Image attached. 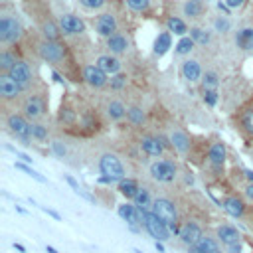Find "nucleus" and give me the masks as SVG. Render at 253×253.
<instances>
[{
    "label": "nucleus",
    "mask_w": 253,
    "mask_h": 253,
    "mask_svg": "<svg viewBox=\"0 0 253 253\" xmlns=\"http://www.w3.org/2000/svg\"><path fill=\"white\" fill-rule=\"evenodd\" d=\"M138 144H140V150L150 158H160L164 154V148H166V142H162V138L150 136V134H144Z\"/></svg>",
    "instance_id": "obj_14"
},
{
    "label": "nucleus",
    "mask_w": 253,
    "mask_h": 253,
    "mask_svg": "<svg viewBox=\"0 0 253 253\" xmlns=\"http://www.w3.org/2000/svg\"><path fill=\"white\" fill-rule=\"evenodd\" d=\"M126 119L130 121V125H134V126H142L144 121H146V113H144L140 107H128V111H126Z\"/></svg>",
    "instance_id": "obj_33"
},
{
    "label": "nucleus",
    "mask_w": 253,
    "mask_h": 253,
    "mask_svg": "<svg viewBox=\"0 0 253 253\" xmlns=\"http://www.w3.org/2000/svg\"><path fill=\"white\" fill-rule=\"evenodd\" d=\"M152 202H154V198L150 196V192H148L146 188H140L138 194H136V198L132 200V204H134L138 210H152Z\"/></svg>",
    "instance_id": "obj_31"
},
{
    "label": "nucleus",
    "mask_w": 253,
    "mask_h": 253,
    "mask_svg": "<svg viewBox=\"0 0 253 253\" xmlns=\"http://www.w3.org/2000/svg\"><path fill=\"white\" fill-rule=\"evenodd\" d=\"M243 174H245L247 182H249V184H253V170H251V168H245V170H243Z\"/></svg>",
    "instance_id": "obj_53"
},
{
    "label": "nucleus",
    "mask_w": 253,
    "mask_h": 253,
    "mask_svg": "<svg viewBox=\"0 0 253 253\" xmlns=\"http://www.w3.org/2000/svg\"><path fill=\"white\" fill-rule=\"evenodd\" d=\"M99 172H101V178H99L101 184L123 182L126 178V172H125V166H123L121 158L117 154H113V152L101 154V158H99Z\"/></svg>",
    "instance_id": "obj_1"
},
{
    "label": "nucleus",
    "mask_w": 253,
    "mask_h": 253,
    "mask_svg": "<svg viewBox=\"0 0 253 253\" xmlns=\"http://www.w3.org/2000/svg\"><path fill=\"white\" fill-rule=\"evenodd\" d=\"M152 211L170 227V231L172 233H180V223H178V208H176V204L170 200V198H164V196H160V198H154V202H152Z\"/></svg>",
    "instance_id": "obj_2"
},
{
    "label": "nucleus",
    "mask_w": 253,
    "mask_h": 253,
    "mask_svg": "<svg viewBox=\"0 0 253 253\" xmlns=\"http://www.w3.org/2000/svg\"><path fill=\"white\" fill-rule=\"evenodd\" d=\"M95 32L101 36V38H111L113 34H117V18L111 14V12H103L97 16L95 20Z\"/></svg>",
    "instance_id": "obj_13"
},
{
    "label": "nucleus",
    "mask_w": 253,
    "mask_h": 253,
    "mask_svg": "<svg viewBox=\"0 0 253 253\" xmlns=\"http://www.w3.org/2000/svg\"><path fill=\"white\" fill-rule=\"evenodd\" d=\"M16 55L10 51V49H2L0 51V69H2V73H8L14 65H16Z\"/></svg>",
    "instance_id": "obj_34"
},
{
    "label": "nucleus",
    "mask_w": 253,
    "mask_h": 253,
    "mask_svg": "<svg viewBox=\"0 0 253 253\" xmlns=\"http://www.w3.org/2000/svg\"><path fill=\"white\" fill-rule=\"evenodd\" d=\"M233 43L241 51H253V28L245 26L233 34Z\"/></svg>",
    "instance_id": "obj_20"
},
{
    "label": "nucleus",
    "mask_w": 253,
    "mask_h": 253,
    "mask_svg": "<svg viewBox=\"0 0 253 253\" xmlns=\"http://www.w3.org/2000/svg\"><path fill=\"white\" fill-rule=\"evenodd\" d=\"M132 253H142V251H140L138 247H132Z\"/></svg>",
    "instance_id": "obj_57"
},
{
    "label": "nucleus",
    "mask_w": 253,
    "mask_h": 253,
    "mask_svg": "<svg viewBox=\"0 0 253 253\" xmlns=\"http://www.w3.org/2000/svg\"><path fill=\"white\" fill-rule=\"evenodd\" d=\"M241 126L249 136H253V107H249L241 113Z\"/></svg>",
    "instance_id": "obj_37"
},
{
    "label": "nucleus",
    "mask_w": 253,
    "mask_h": 253,
    "mask_svg": "<svg viewBox=\"0 0 253 253\" xmlns=\"http://www.w3.org/2000/svg\"><path fill=\"white\" fill-rule=\"evenodd\" d=\"M142 227L154 237V241H168L170 235H172L170 227L152 210H144V225Z\"/></svg>",
    "instance_id": "obj_6"
},
{
    "label": "nucleus",
    "mask_w": 253,
    "mask_h": 253,
    "mask_svg": "<svg viewBox=\"0 0 253 253\" xmlns=\"http://www.w3.org/2000/svg\"><path fill=\"white\" fill-rule=\"evenodd\" d=\"M57 26L61 30V34L65 36H77L85 32V24L81 18H77L75 14H61L57 20Z\"/></svg>",
    "instance_id": "obj_10"
},
{
    "label": "nucleus",
    "mask_w": 253,
    "mask_h": 253,
    "mask_svg": "<svg viewBox=\"0 0 253 253\" xmlns=\"http://www.w3.org/2000/svg\"><path fill=\"white\" fill-rule=\"evenodd\" d=\"M125 83H126V75H123V73H117L111 79V87L113 89H121V87H125Z\"/></svg>",
    "instance_id": "obj_44"
},
{
    "label": "nucleus",
    "mask_w": 253,
    "mask_h": 253,
    "mask_svg": "<svg viewBox=\"0 0 253 253\" xmlns=\"http://www.w3.org/2000/svg\"><path fill=\"white\" fill-rule=\"evenodd\" d=\"M30 134H32V140L43 142V140H47V136H49V128H47V125L36 121V123H32V126H30Z\"/></svg>",
    "instance_id": "obj_32"
},
{
    "label": "nucleus",
    "mask_w": 253,
    "mask_h": 253,
    "mask_svg": "<svg viewBox=\"0 0 253 253\" xmlns=\"http://www.w3.org/2000/svg\"><path fill=\"white\" fill-rule=\"evenodd\" d=\"M204 101L210 105V107H213L215 103H217V91L215 89H210V91H204Z\"/></svg>",
    "instance_id": "obj_45"
},
{
    "label": "nucleus",
    "mask_w": 253,
    "mask_h": 253,
    "mask_svg": "<svg viewBox=\"0 0 253 253\" xmlns=\"http://www.w3.org/2000/svg\"><path fill=\"white\" fill-rule=\"evenodd\" d=\"M138 190H140V186H138L136 180H132V178H125L123 182H119V192H121V196H125L126 200H134L136 194H138Z\"/></svg>",
    "instance_id": "obj_28"
},
{
    "label": "nucleus",
    "mask_w": 253,
    "mask_h": 253,
    "mask_svg": "<svg viewBox=\"0 0 253 253\" xmlns=\"http://www.w3.org/2000/svg\"><path fill=\"white\" fill-rule=\"evenodd\" d=\"M217 83H219V79H217V73H213V71H208V73H204V77H202V85H204V91L215 89V87H217Z\"/></svg>",
    "instance_id": "obj_39"
},
{
    "label": "nucleus",
    "mask_w": 253,
    "mask_h": 253,
    "mask_svg": "<svg viewBox=\"0 0 253 253\" xmlns=\"http://www.w3.org/2000/svg\"><path fill=\"white\" fill-rule=\"evenodd\" d=\"M154 247H156V251H158V253H166V249H164L162 241H154Z\"/></svg>",
    "instance_id": "obj_54"
},
{
    "label": "nucleus",
    "mask_w": 253,
    "mask_h": 253,
    "mask_svg": "<svg viewBox=\"0 0 253 253\" xmlns=\"http://www.w3.org/2000/svg\"><path fill=\"white\" fill-rule=\"evenodd\" d=\"M42 210H43V211H45V213H47V215H51V217H53V219H57V221H61V215H59V213H57V211H55V210H51V208H45V206H43V208H42Z\"/></svg>",
    "instance_id": "obj_50"
},
{
    "label": "nucleus",
    "mask_w": 253,
    "mask_h": 253,
    "mask_svg": "<svg viewBox=\"0 0 253 253\" xmlns=\"http://www.w3.org/2000/svg\"><path fill=\"white\" fill-rule=\"evenodd\" d=\"M225 158H227V148H225V144H223V142H213V144L210 146V150H208V160H210V164H211L213 168H221L223 162H225Z\"/></svg>",
    "instance_id": "obj_24"
},
{
    "label": "nucleus",
    "mask_w": 253,
    "mask_h": 253,
    "mask_svg": "<svg viewBox=\"0 0 253 253\" xmlns=\"http://www.w3.org/2000/svg\"><path fill=\"white\" fill-rule=\"evenodd\" d=\"M63 178H65V182H67V184H69V186L73 188V192H75V194H79V192H81V188H79V184H77V180H75L73 176H69V174H65Z\"/></svg>",
    "instance_id": "obj_47"
},
{
    "label": "nucleus",
    "mask_w": 253,
    "mask_h": 253,
    "mask_svg": "<svg viewBox=\"0 0 253 253\" xmlns=\"http://www.w3.org/2000/svg\"><path fill=\"white\" fill-rule=\"evenodd\" d=\"M213 28H215L217 32H227V30H229V20H227L225 16H221V18H217V20L213 22Z\"/></svg>",
    "instance_id": "obj_43"
},
{
    "label": "nucleus",
    "mask_w": 253,
    "mask_h": 253,
    "mask_svg": "<svg viewBox=\"0 0 253 253\" xmlns=\"http://www.w3.org/2000/svg\"><path fill=\"white\" fill-rule=\"evenodd\" d=\"M217 249H219V241H217V237L202 235L200 241L188 249V253H215Z\"/></svg>",
    "instance_id": "obj_22"
},
{
    "label": "nucleus",
    "mask_w": 253,
    "mask_h": 253,
    "mask_svg": "<svg viewBox=\"0 0 253 253\" xmlns=\"http://www.w3.org/2000/svg\"><path fill=\"white\" fill-rule=\"evenodd\" d=\"M221 208H223L231 217H243L247 206H245V202H243L239 196L231 194V196H225V198L221 200Z\"/></svg>",
    "instance_id": "obj_19"
},
{
    "label": "nucleus",
    "mask_w": 253,
    "mask_h": 253,
    "mask_svg": "<svg viewBox=\"0 0 253 253\" xmlns=\"http://www.w3.org/2000/svg\"><path fill=\"white\" fill-rule=\"evenodd\" d=\"M95 65L101 67L107 75H109V73H111V75H117V73L121 71V61H119L115 55H99Z\"/></svg>",
    "instance_id": "obj_25"
},
{
    "label": "nucleus",
    "mask_w": 253,
    "mask_h": 253,
    "mask_svg": "<svg viewBox=\"0 0 253 253\" xmlns=\"http://www.w3.org/2000/svg\"><path fill=\"white\" fill-rule=\"evenodd\" d=\"M170 47H172L170 32H162V34H158L156 40H154V53H156V55H164Z\"/></svg>",
    "instance_id": "obj_30"
},
{
    "label": "nucleus",
    "mask_w": 253,
    "mask_h": 253,
    "mask_svg": "<svg viewBox=\"0 0 253 253\" xmlns=\"http://www.w3.org/2000/svg\"><path fill=\"white\" fill-rule=\"evenodd\" d=\"M148 172H150L152 180L162 182V184H170V182H174L176 176H178V166H176V162L170 160V158H160V160H154V162L150 164Z\"/></svg>",
    "instance_id": "obj_5"
},
{
    "label": "nucleus",
    "mask_w": 253,
    "mask_h": 253,
    "mask_svg": "<svg viewBox=\"0 0 253 253\" xmlns=\"http://www.w3.org/2000/svg\"><path fill=\"white\" fill-rule=\"evenodd\" d=\"M105 2L107 0H79V4L83 8H87V10H99V8L105 6Z\"/></svg>",
    "instance_id": "obj_42"
},
{
    "label": "nucleus",
    "mask_w": 253,
    "mask_h": 253,
    "mask_svg": "<svg viewBox=\"0 0 253 253\" xmlns=\"http://www.w3.org/2000/svg\"><path fill=\"white\" fill-rule=\"evenodd\" d=\"M194 45H196V42H194L190 36H184V38H180L178 43H176V53H180V55H188V53L194 49Z\"/></svg>",
    "instance_id": "obj_36"
},
{
    "label": "nucleus",
    "mask_w": 253,
    "mask_h": 253,
    "mask_svg": "<svg viewBox=\"0 0 253 253\" xmlns=\"http://www.w3.org/2000/svg\"><path fill=\"white\" fill-rule=\"evenodd\" d=\"M6 126L12 132V136H16L18 140H22V144H32V134H30V126L32 123L22 115V113H10L6 117Z\"/></svg>",
    "instance_id": "obj_4"
},
{
    "label": "nucleus",
    "mask_w": 253,
    "mask_h": 253,
    "mask_svg": "<svg viewBox=\"0 0 253 253\" xmlns=\"http://www.w3.org/2000/svg\"><path fill=\"white\" fill-rule=\"evenodd\" d=\"M126 6L134 12H144L150 6V0H126Z\"/></svg>",
    "instance_id": "obj_41"
},
{
    "label": "nucleus",
    "mask_w": 253,
    "mask_h": 253,
    "mask_svg": "<svg viewBox=\"0 0 253 253\" xmlns=\"http://www.w3.org/2000/svg\"><path fill=\"white\" fill-rule=\"evenodd\" d=\"M83 79L91 85V87H105L107 85V73L101 69V67H97V65H85L83 67Z\"/></svg>",
    "instance_id": "obj_16"
},
{
    "label": "nucleus",
    "mask_w": 253,
    "mask_h": 253,
    "mask_svg": "<svg viewBox=\"0 0 253 253\" xmlns=\"http://www.w3.org/2000/svg\"><path fill=\"white\" fill-rule=\"evenodd\" d=\"M51 152H53L57 158H65V156H67V146H65L61 140H51Z\"/></svg>",
    "instance_id": "obj_40"
},
{
    "label": "nucleus",
    "mask_w": 253,
    "mask_h": 253,
    "mask_svg": "<svg viewBox=\"0 0 253 253\" xmlns=\"http://www.w3.org/2000/svg\"><path fill=\"white\" fill-rule=\"evenodd\" d=\"M182 12L190 20H196L204 14V4H202V0H186L184 6H182Z\"/></svg>",
    "instance_id": "obj_29"
},
{
    "label": "nucleus",
    "mask_w": 253,
    "mask_h": 253,
    "mask_svg": "<svg viewBox=\"0 0 253 253\" xmlns=\"http://www.w3.org/2000/svg\"><path fill=\"white\" fill-rule=\"evenodd\" d=\"M202 235H204V233H202V227H200V223H196V221H184V223L180 225L178 237H180V241H182L188 249H190L192 245H196Z\"/></svg>",
    "instance_id": "obj_12"
},
{
    "label": "nucleus",
    "mask_w": 253,
    "mask_h": 253,
    "mask_svg": "<svg viewBox=\"0 0 253 253\" xmlns=\"http://www.w3.org/2000/svg\"><path fill=\"white\" fill-rule=\"evenodd\" d=\"M215 253H225V249H217V251H215Z\"/></svg>",
    "instance_id": "obj_58"
},
{
    "label": "nucleus",
    "mask_w": 253,
    "mask_h": 253,
    "mask_svg": "<svg viewBox=\"0 0 253 253\" xmlns=\"http://www.w3.org/2000/svg\"><path fill=\"white\" fill-rule=\"evenodd\" d=\"M215 237H217V241H219L223 247H225V245H231V243H235V241H241V235H239L237 227L231 225V223H221V225H217Z\"/></svg>",
    "instance_id": "obj_17"
},
{
    "label": "nucleus",
    "mask_w": 253,
    "mask_h": 253,
    "mask_svg": "<svg viewBox=\"0 0 253 253\" xmlns=\"http://www.w3.org/2000/svg\"><path fill=\"white\" fill-rule=\"evenodd\" d=\"M38 55L47 63H61L65 59V45L51 40H42L38 43Z\"/></svg>",
    "instance_id": "obj_7"
},
{
    "label": "nucleus",
    "mask_w": 253,
    "mask_h": 253,
    "mask_svg": "<svg viewBox=\"0 0 253 253\" xmlns=\"http://www.w3.org/2000/svg\"><path fill=\"white\" fill-rule=\"evenodd\" d=\"M22 87L8 75V73H0V97L4 101H14L22 95Z\"/></svg>",
    "instance_id": "obj_15"
},
{
    "label": "nucleus",
    "mask_w": 253,
    "mask_h": 253,
    "mask_svg": "<svg viewBox=\"0 0 253 253\" xmlns=\"http://www.w3.org/2000/svg\"><path fill=\"white\" fill-rule=\"evenodd\" d=\"M245 196H247V200L253 202V184H247L245 186Z\"/></svg>",
    "instance_id": "obj_52"
},
{
    "label": "nucleus",
    "mask_w": 253,
    "mask_h": 253,
    "mask_svg": "<svg viewBox=\"0 0 253 253\" xmlns=\"http://www.w3.org/2000/svg\"><path fill=\"white\" fill-rule=\"evenodd\" d=\"M126 107L121 103V101H117V99H111V101H107V105H105V113H107V117L111 119V121H121V119H125L126 117Z\"/></svg>",
    "instance_id": "obj_26"
},
{
    "label": "nucleus",
    "mask_w": 253,
    "mask_h": 253,
    "mask_svg": "<svg viewBox=\"0 0 253 253\" xmlns=\"http://www.w3.org/2000/svg\"><path fill=\"white\" fill-rule=\"evenodd\" d=\"M190 38L200 45H208L211 42V34L202 28H190Z\"/></svg>",
    "instance_id": "obj_35"
},
{
    "label": "nucleus",
    "mask_w": 253,
    "mask_h": 253,
    "mask_svg": "<svg viewBox=\"0 0 253 253\" xmlns=\"http://www.w3.org/2000/svg\"><path fill=\"white\" fill-rule=\"evenodd\" d=\"M166 32H170V34H176V36L184 38V36L188 34V26H186V22H184L182 18L170 16V18H166Z\"/></svg>",
    "instance_id": "obj_27"
},
{
    "label": "nucleus",
    "mask_w": 253,
    "mask_h": 253,
    "mask_svg": "<svg viewBox=\"0 0 253 253\" xmlns=\"http://www.w3.org/2000/svg\"><path fill=\"white\" fill-rule=\"evenodd\" d=\"M16 168H18V170H22V172H26V174H28L30 178H34L36 182H40V184H45V178H43L40 172H36V170H34L30 164H24V162H16Z\"/></svg>",
    "instance_id": "obj_38"
},
{
    "label": "nucleus",
    "mask_w": 253,
    "mask_h": 253,
    "mask_svg": "<svg viewBox=\"0 0 253 253\" xmlns=\"http://www.w3.org/2000/svg\"><path fill=\"white\" fill-rule=\"evenodd\" d=\"M59 119H61V121H65V123H71V121H73V115L69 113V109H61Z\"/></svg>",
    "instance_id": "obj_48"
},
{
    "label": "nucleus",
    "mask_w": 253,
    "mask_h": 253,
    "mask_svg": "<svg viewBox=\"0 0 253 253\" xmlns=\"http://www.w3.org/2000/svg\"><path fill=\"white\" fill-rule=\"evenodd\" d=\"M243 4H245V0H225L227 8H241Z\"/></svg>",
    "instance_id": "obj_49"
},
{
    "label": "nucleus",
    "mask_w": 253,
    "mask_h": 253,
    "mask_svg": "<svg viewBox=\"0 0 253 253\" xmlns=\"http://www.w3.org/2000/svg\"><path fill=\"white\" fill-rule=\"evenodd\" d=\"M14 249H16V251H20V253H26V247H24L22 243H14Z\"/></svg>",
    "instance_id": "obj_55"
},
{
    "label": "nucleus",
    "mask_w": 253,
    "mask_h": 253,
    "mask_svg": "<svg viewBox=\"0 0 253 253\" xmlns=\"http://www.w3.org/2000/svg\"><path fill=\"white\" fill-rule=\"evenodd\" d=\"M128 38L125 34H113L111 38H107V49L113 53V55H119V53H126L128 51Z\"/></svg>",
    "instance_id": "obj_23"
},
{
    "label": "nucleus",
    "mask_w": 253,
    "mask_h": 253,
    "mask_svg": "<svg viewBox=\"0 0 253 253\" xmlns=\"http://www.w3.org/2000/svg\"><path fill=\"white\" fill-rule=\"evenodd\" d=\"M168 138H170L174 150H178L180 154H186V152L190 150V144H192V142H190V136H188L182 128H170Z\"/></svg>",
    "instance_id": "obj_21"
},
{
    "label": "nucleus",
    "mask_w": 253,
    "mask_h": 253,
    "mask_svg": "<svg viewBox=\"0 0 253 253\" xmlns=\"http://www.w3.org/2000/svg\"><path fill=\"white\" fill-rule=\"evenodd\" d=\"M223 249H225V253H243V243L241 241H235L231 245H225Z\"/></svg>",
    "instance_id": "obj_46"
},
{
    "label": "nucleus",
    "mask_w": 253,
    "mask_h": 253,
    "mask_svg": "<svg viewBox=\"0 0 253 253\" xmlns=\"http://www.w3.org/2000/svg\"><path fill=\"white\" fill-rule=\"evenodd\" d=\"M16 156L20 158V162H24V164H32V158H30L28 154H24V152H20V150H16Z\"/></svg>",
    "instance_id": "obj_51"
},
{
    "label": "nucleus",
    "mask_w": 253,
    "mask_h": 253,
    "mask_svg": "<svg viewBox=\"0 0 253 253\" xmlns=\"http://www.w3.org/2000/svg\"><path fill=\"white\" fill-rule=\"evenodd\" d=\"M8 75L26 91L30 85H32V81H34V75H32V69H30V65L26 63V61H16V65L8 71Z\"/></svg>",
    "instance_id": "obj_11"
},
{
    "label": "nucleus",
    "mask_w": 253,
    "mask_h": 253,
    "mask_svg": "<svg viewBox=\"0 0 253 253\" xmlns=\"http://www.w3.org/2000/svg\"><path fill=\"white\" fill-rule=\"evenodd\" d=\"M180 73H182V77L188 83L202 81V77H204L202 67H200V61H196V59H184L182 61V67H180Z\"/></svg>",
    "instance_id": "obj_18"
},
{
    "label": "nucleus",
    "mask_w": 253,
    "mask_h": 253,
    "mask_svg": "<svg viewBox=\"0 0 253 253\" xmlns=\"http://www.w3.org/2000/svg\"><path fill=\"white\" fill-rule=\"evenodd\" d=\"M22 34H24L22 22L12 14H2V18H0V42L4 45L16 43L22 38Z\"/></svg>",
    "instance_id": "obj_3"
},
{
    "label": "nucleus",
    "mask_w": 253,
    "mask_h": 253,
    "mask_svg": "<svg viewBox=\"0 0 253 253\" xmlns=\"http://www.w3.org/2000/svg\"><path fill=\"white\" fill-rule=\"evenodd\" d=\"M22 115L30 123H36L38 119H42L45 115V101L40 95H28L22 103Z\"/></svg>",
    "instance_id": "obj_8"
},
{
    "label": "nucleus",
    "mask_w": 253,
    "mask_h": 253,
    "mask_svg": "<svg viewBox=\"0 0 253 253\" xmlns=\"http://www.w3.org/2000/svg\"><path fill=\"white\" fill-rule=\"evenodd\" d=\"M117 213L123 221H126V225H144V210H138L134 204H121Z\"/></svg>",
    "instance_id": "obj_9"
},
{
    "label": "nucleus",
    "mask_w": 253,
    "mask_h": 253,
    "mask_svg": "<svg viewBox=\"0 0 253 253\" xmlns=\"http://www.w3.org/2000/svg\"><path fill=\"white\" fill-rule=\"evenodd\" d=\"M45 253H59V251L53 245H45Z\"/></svg>",
    "instance_id": "obj_56"
}]
</instances>
